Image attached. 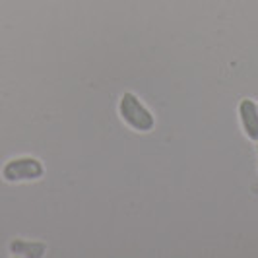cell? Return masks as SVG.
<instances>
[{"label": "cell", "instance_id": "cell-1", "mask_svg": "<svg viewBox=\"0 0 258 258\" xmlns=\"http://www.w3.org/2000/svg\"><path fill=\"white\" fill-rule=\"evenodd\" d=\"M118 113L130 128L138 130V132H148V130L154 128V115L130 91L122 95V99L118 103Z\"/></svg>", "mask_w": 258, "mask_h": 258}, {"label": "cell", "instance_id": "cell-2", "mask_svg": "<svg viewBox=\"0 0 258 258\" xmlns=\"http://www.w3.org/2000/svg\"><path fill=\"white\" fill-rule=\"evenodd\" d=\"M43 173L45 169L35 157H18L2 167V177L8 182L35 181L39 177H43Z\"/></svg>", "mask_w": 258, "mask_h": 258}, {"label": "cell", "instance_id": "cell-3", "mask_svg": "<svg viewBox=\"0 0 258 258\" xmlns=\"http://www.w3.org/2000/svg\"><path fill=\"white\" fill-rule=\"evenodd\" d=\"M239 116H241V124L245 128L246 136L258 142V107L254 105V101L243 99L239 105Z\"/></svg>", "mask_w": 258, "mask_h": 258}]
</instances>
